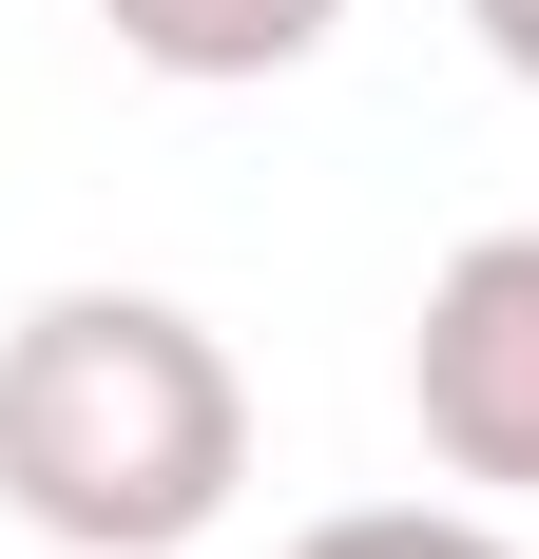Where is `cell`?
Segmentation results:
<instances>
[{"label":"cell","instance_id":"1","mask_svg":"<svg viewBox=\"0 0 539 559\" xmlns=\"http://www.w3.org/2000/svg\"><path fill=\"white\" fill-rule=\"evenodd\" d=\"M251 483V386L173 289H39L0 329V521L58 559H173Z\"/></svg>","mask_w":539,"mask_h":559},{"label":"cell","instance_id":"3","mask_svg":"<svg viewBox=\"0 0 539 559\" xmlns=\"http://www.w3.org/2000/svg\"><path fill=\"white\" fill-rule=\"evenodd\" d=\"M116 20V58H155V78H289V58H327V20L347 0H97Z\"/></svg>","mask_w":539,"mask_h":559},{"label":"cell","instance_id":"5","mask_svg":"<svg viewBox=\"0 0 539 559\" xmlns=\"http://www.w3.org/2000/svg\"><path fill=\"white\" fill-rule=\"evenodd\" d=\"M463 20H482V58H501V78L539 97V0H463Z\"/></svg>","mask_w":539,"mask_h":559},{"label":"cell","instance_id":"4","mask_svg":"<svg viewBox=\"0 0 539 559\" xmlns=\"http://www.w3.org/2000/svg\"><path fill=\"white\" fill-rule=\"evenodd\" d=\"M289 559H520V540L463 521V502H347V521H309Z\"/></svg>","mask_w":539,"mask_h":559},{"label":"cell","instance_id":"2","mask_svg":"<svg viewBox=\"0 0 539 559\" xmlns=\"http://www.w3.org/2000/svg\"><path fill=\"white\" fill-rule=\"evenodd\" d=\"M405 405H424V463L520 502L539 483V231H463L424 271V329H405Z\"/></svg>","mask_w":539,"mask_h":559}]
</instances>
